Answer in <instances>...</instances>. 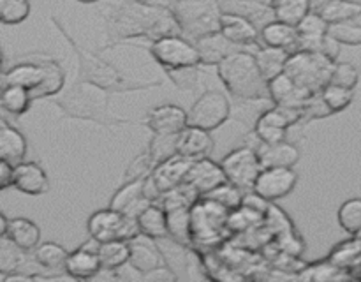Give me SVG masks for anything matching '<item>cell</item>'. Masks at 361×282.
Masks as SVG:
<instances>
[{
	"label": "cell",
	"mask_w": 361,
	"mask_h": 282,
	"mask_svg": "<svg viewBox=\"0 0 361 282\" xmlns=\"http://www.w3.org/2000/svg\"><path fill=\"white\" fill-rule=\"evenodd\" d=\"M358 80H360V73L358 69H356V66H353L351 62H337L335 63V69H334V74H331L330 83L355 90L356 85H358Z\"/></svg>",
	"instance_id": "bcb514c9"
},
{
	"label": "cell",
	"mask_w": 361,
	"mask_h": 282,
	"mask_svg": "<svg viewBox=\"0 0 361 282\" xmlns=\"http://www.w3.org/2000/svg\"><path fill=\"white\" fill-rule=\"evenodd\" d=\"M154 168H155L154 159H152L150 150L147 148V150L141 152L140 155H136V157L133 159V162L129 164V168H127L126 173H123V180H126V182H129V180L145 178V176L152 175Z\"/></svg>",
	"instance_id": "f6af8a7d"
},
{
	"label": "cell",
	"mask_w": 361,
	"mask_h": 282,
	"mask_svg": "<svg viewBox=\"0 0 361 282\" xmlns=\"http://www.w3.org/2000/svg\"><path fill=\"white\" fill-rule=\"evenodd\" d=\"M168 76L180 90H194L200 81L197 67H182V69H166Z\"/></svg>",
	"instance_id": "7dc6e473"
},
{
	"label": "cell",
	"mask_w": 361,
	"mask_h": 282,
	"mask_svg": "<svg viewBox=\"0 0 361 282\" xmlns=\"http://www.w3.org/2000/svg\"><path fill=\"white\" fill-rule=\"evenodd\" d=\"M169 238L180 245H189L192 240V208L182 207L168 210Z\"/></svg>",
	"instance_id": "d6a6232c"
},
{
	"label": "cell",
	"mask_w": 361,
	"mask_h": 282,
	"mask_svg": "<svg viewBox=\"0 0 361 282\" xmlns=\"http://www.w3.org/2000/svg\"><path fill=\"white\" fill-rule=\"evenodd\" d=\"M298 183V173L293 168H263L254 183V192L268 203L288 197Z\"/></svg>",
	"instance_id": "4fadbf2b"
},
{
	"label": "cell",
	"mask_w": 361,
	"mask_h": 282,
	"mask_svg": "<svg viewBox=\"0 0 361 282\" xmlns=\"http://www.w3.org/2000/svg\"><path fill=\"white\" fill-rule=\"evenodd\" d=\"M148 51L164 69L197 67L201 63V55L196 42L178 34L155 39L152 41Z\"/></svg>",
	"instance_id": "ba28073f"
},
{
	"label": "cell",
	"mask_w": 361,
	"mask_h": 282,
	"mask_svg": "<svg viewBox=\"0 0 361 282\" xmlns=\"http://www.w3.org/2000/svg\"><path fill=\"white\" fill-rule=\"evenodd\" d=\"M303 120V109L277 106L264 109L254 123V133L261 143H279L286 140L289 127Z\"/></svg>",
	"instance_id": "30bf717a"
},
{
	"label": "cell",
	"mask_w": 361,
	"mask_h": 282,
	"mask_svg": "<svg viewBox=\"0 0 361 282\" xmlns=\"http://www.w3.org/2000/svg\"><path fill=\"white\" fill-rule=\"evenodd\" d=\"M194 159L183 157V155L176 154L173 157H169L168 161L161 162L154 168L152 171V176L157 182L159 189L164 194L166 190L173 189V187H178L180 183L185 182V176L189 173L190 164H192Z\"/></svg>",
	"instance_id": "7402d4cb"
},
{
	"label": "cell",
	"mask_w": 361,
	"mask_h": 282,
	"mask_svg": "<svg viewBox=\"0 0 361 282\" xmlns=\"http://www.w3.org/2000/svg\"><path fill=\"white\" fill-rule=\"evenodd\" d=\"M28 196H42L49 190V180L42 166L37 162L23 161L14 166V185Z\"/></svg>",
	"instance_id": "ffe728a7"
},
{
	"label": "cell",
	"mask_w": 361,
	"mask_h": 282,
	"mask_svg": "<svg viewBox=\"0 0 361 282\" xmlns=\"http://www.w3.org/2000/svg\"><path fill=\"white\" fill-rule=\"evenodd\" d=\"M334 115L331 109L328 108V104L324 102L323 95L317 94L310 99L309 102L303 108V120L302 122H309V120H317V118H324V116Z\"/></svg>",
	"instance_id": "c3c4849f"
},
{
	"label": "cell",
	"mask_w": 361,
	"mask_h": 282,
	"mask_svg": "<svg viewBox=\"0 0 361 282\" xmlns=\"http://www.w3.org/2000/svg\"><path fill=\"white\" fill-rule=\"evenodd\" d=\"M215 143L210 130L201 129V127L187 125L182 133L176 136V150L180 155L189 159L207 157L214 150Z\"/></svg>",
	"instance_id": "44dd1931"
},
{
	"label": "cell",
	"mask_w": 361,
	"mask_h": 282,
	"mask_svg": "<svg viewBox=\"0 0 361 282\" xmlns=\"http://www.w3.org/2000/svg\"><path fill=\"white\" fill-rule=\"evenodd\" d=\"M78 2H81V4H95V2H99V0H78Z\"/></svg>",
	"instance_id": "11a10c76"
},
{
	"label": "cell",
	"mask_w": 361,
	"mask_h": 282,
	"mask_svg": "<svg viewBox=\"0 0 361 282\" xmlns=\"http://www.w3.org/2000/svg\"><path fill=\"white\" fill-rule=\"evenodd\" d=\"M27 155V137L11 125L6 118L0 120V159H6L11 164H20Z\"/></svg>",
	"instance_id": "484cf974"
},
{
	"label": "cell",
	"mask_w": 361,
	"mask_h": 282,
	"mask_svg": "<svg viewBox=\"0 0 361 282\" xmlns=\"http://www.w3.org/2000/svg\"><path fill=\"white\" fill-rule=\"evenodd\" d=\"M275 20L298 27L300 21L312 11V0H274Z\"/></svg>",
	"instance_id": "d590c367"
},
{
	"label": "cell",
	"mask_w": 361,
	"mask_h": 282,
	"mask_svg": "<svg viewBox=\"0 0 361 282\" xmlns=\"http://www.w3.org/2000/svg\"><path fill=\"white\" fill-rule=\"evenodd\" d=\"M337 219L341 228L349 235L361 233V197H351L338 208Z\"/></svg>",
	"instance_id": "74e56055"
},
{
	"label": "cell",
	"mask_w": 361,
	"mask_h": 282,
	"mask_svg": "<svg viewBox=\"0 0 361 282\" xmlns=\"http://www.w3.org/2000/svg\"><path fill=\"white\" fill-rule=\"evenodd\" d=\"M30 14V0H0V21L4 25H20Z\"/></svg>",
	"instance_id": "ab89813d"
},
{
	"label": "cell",
	"mask_w": 361,
	"mask_h": 282,
	"mask_svg": "<svg viewBox=\"0 0 361 282\" xmlns=\"http://www.w3.org/2000/svg\"><path fill=\"white\" fill-rule=\"evenodd\" d=\"M231 115V102L221 90H207L189 109V125L215 130Z\"/></svg>",
	"instance_id": "9c48e42d"
},
{
	"label": "cell",
	"mask_w": 361,
	"mask_h": 282,
	"mask_svg": "<svg viewBox=\"0 0 361 282\" xmlns=\"http://www.w3.org/2000/svg\"><path fill=\"white\" fill-rule=\"evenodd\" d=\"M261 42L271 48H284L291 53L296 51L298 44V28L284 21L274 20L261 28Z\"/></svg>",
	"instance_id": "4316f807"
},
{
	"label": "cell",
	"mask_w": 361,
	"mask_h": 282,
	"mask_svg": "<svg viewBox=\"0 0 361 282\" xmlns=\"http://www.w3.org/2000/svg\"><path fill=\"white\" fill-rule=\"evenodd\" d=\"M224 182H228V176H226L221 162H215L208 157H201L194 159L183 183L190 185L200 196H203V194L210 192V190H214L215 187Z\"/></svg>",
	"instance_id": "9a60e30c"
},
{
	"label": "cell",
	"mask_w": 361,
	"mask_h": 282,
	"mask_svg": "<svg viewBox=\"0 0 361 282\" xmlns=\"http://www.w3.org/2000/svg\"><path fill=\"white\" fill-rule=\"evenodd\" d=\"M221 34L240 48H250V46L257 48V46L263 44L261 42V30L257 28V25L247 18L240 16V14H222Z\"/></svg>",
	"instance_id": "2e32d148"
},
{
	"label": "cell",
	"mask_w": 361,
	"mask_h": 282,
	"mask_svg": "<svg viewBox=\"0 0 361 282\" xmlns=\"http://www.w3.org/2000/svg\"><path fill=\"white\" fill-rule=\"evenodd\" d=\"M324 102L328 104V108L331 109V113H341L348 108L353 102V97H355V90L351 88L338 87V85L328 83L326 87L321 92Z\"/></svg>",
	"instance_id": "7bdbcfd3"
},
{
	"label": "cell",
	"mask_w": 361,
	"mask_h": 282,
	"mask_svg": "<svg viewBox=\"0 0 361 282\" xmlns=\"http://www.w3.org/2000/svg\"><path fill=\"white\" fill-rule=\"evenodd\" d=\"M263 168H295L300 161V148L289 141L261 143L257 148Z\"/></svg>",
	"instance_id": "603a6c76"
},
{
	"label": "cell",
	"mask_w": 361,
	"mask_h": 282,
	"mask_svg": "<svg viewBox=\"0 0 361 282\" xmlns=\"http://www.w3.org/2000/svg\"><path fill=\"white\" fill-rule=\"evenodd\" d=\"M321 53H323V55H326L328 59H331L337 62V56H338V53H341V42H338L334 35L326 34V37H324V41H323V46H321Z\"/></svg>",
	"instance_id": "816d5d0a"
},
{
	"label": "cell",
	"mask_w": 361,
	"mask_h": 282,
	"mask_svg": "<svg viewBox=\"0 0 361 282\" xmlns=\"http://www.w3.org/2000/svg\"><path fill=\"white\" fill-rule=\"evenodd\" d=\"M99 257H101L102 270H120L123 264L129 263L130 242L127 240H109L99 243Z\"/></svg>",
	"instance_id": "836d02e7"
},
{
	"label": "cell",
	"mask_w": 361,
	"mask_h": 282,
	"mask_svg": "<svg viewBox=\"0 0 361 282\" xmlns=\"http://www.w3.org/2000/svg\"><path fill=\"white\" fill-rule=\"evenodd\" d=\"M148 129L154 134H176L189 125V111L178 104H161L148 109L145 118Z\"/></svg>",
	"instance_id": "5bb4252c"
},
{
	"label": "cell",
	"mask_w": 361,
	"mask_h": 282,
	"mask_svg": "<svg viewBox=\"0 0 361 282\" xmlns=\"http://www.w3.org/2000/svg\"><path fill=\"white\" fill-rule=\"evenodd\" d=\"M87 229L88 235L97 240L99 243L109 242V240L130 242L141 235L136 217H129L111 207L94 212L87 222Z\"/></svg>",
	"instance_id": "52a82bcc"
},
{
	"label": "cell",
	"mask_w": 361,
	"mask_h": 282,
	"mask_svg": "<svg viewBox=\"0 0 361 282\" xmlns=\"http://www.w3.org/2000/svg\"><path fill=\"white\" fill-rule=\"evenodd\" d=\"M176 136H173V134H154L150 145H148V150H150L155 166L178 154V150H176Z\"/></svg>",
	"instance_id": "b9f144b4"
},
{
	"label": "cell",
	"mask_w": 361,
	"mask_h": 282,
	"mask_svg": "<svg viewBox=\"0 0 361 282\" xmlns=\"http://www.w3.org/2000/svg\"><path fill=\"white\" fill-rule=\"evenodd\" d=\"M328 23L351 21L361 16V2L358 0H324L316 9Z\"/></svg>",
	"instance_id": "1f68e13d"
},
{
	"label": "cell",
	"mask_w": 361,
	"mask_h": 282,
	"mask_svg": "<svg viewBox=\"0 0 361 282\" xmlns=\"http://www.w3.org/2000/svg\"><path fill=\"white\" fill-rule=\"evenodd\" d=\"M56 60L35 56L34 60H20L13 67H6L2 74L4 85H16L35 92L48 80L51 67Z\"/></svg>",
	"instance_id": "7c38bea8"
},
{
	"label": "cell",
	"mask_w": 361,
	"mask_h": 282,
	"mask_svg": "<svg viewBox=\"0 0 361 282\" xmlns=\"http://www.w3.org/2000/svg\"><path fill=\"white\" fill-rule=\"evenodd\" d=\"M143 183L145 178L123 182V185L120 187V189L113 194L111 200H109V207L122 212V214L129 215V217L137 219V215H140L145 208L152 204V201L145 196Z\"/></svg>",
	"instance_id": "ac0fdd59"
},
{
	"label": "cell",
	"mask_w": 361,
	"mask_h": 282,
	"mask_svg": "<svg viewBox=\"0 0 361 282\" xmlns=\"http://www.w3.org/2000/svg\"><path fill=\"white\" fill-rule=\"evenodd\" d=\"M11 185H14V164L0 159V189L6 190Z\"/></svg>",
	"instance_id": "f907efd6"
},
{
	"label": "cell",
	"mask_w": 361,
	"mask_h": 282,
	"mask_svg": "<svg viewBox=\"0 0 361 282\" xmlns=\"http://www.w3.org/2000/svg\"><path fill=\"white\" fill-rule=\"evenodd\" d=\"M242 190L243 189H240V187L235 185V183L224 182V183H221L219 187H215L214 190H210V192L203 194L201 197H207V200L215 201V203H219L221 207L228 208V210L231 212V210H235V208L242 207V203H243Z\"/></svg>",
	"instance_id": "f35d334b"
},
{
	"label": "cell",
	"mask_w": 361,
	"mask_h": 282,
	"mask_svg": "<svg viewBox=\"0 0 361 282\" xmlns=\"http://www.w3.org/2000/svg\"><path fill=\"white\" fill-rule=\"evenodd\" d=\"M194 42H196L197 49H200L201 63H203V66H219V63H221L222 60L228 59L231 53L242 49L240 46L233 44L229 39H226L221 32L204 35V37L196 39Z\"/></svg>",
	"instance_id": "d4e9b609"
},
{
	"label": "cell",
	"mask_w": 361,
	"mask_h": 282,
	"mask_svg": "<svg viewBox=\"0 0 361 282\" xmlns=\"http://www.w3.org/2000/svg\"><path fill=\"white\" fill-rule=\"evenodd\" d=\"M162 261L164 259H162L161 250L157 247L140 238L130 240L129 264L134 270L140 271V274H145V271H150L154 268H157L159 264H162Z\"/></svg>",
	"instance_id": "4dcf8cb0"
},
{
	"label": "cell",
	"mask_w": 361,
	"mask_h": 282,
	"mask_svg": "<svg viewBox=\"0 0 361 282\" xmlns=\"http://www.w3.org/2000/svg\"><path fill=\"white\" fill-rule=\"evenodd\" d=\"M312 92L295 83L289 74L282 73L270 81V101L277 106H288V108H305L307 102L314 97Z\"/></svg>",
	"instance_id": "e0dca14e"
},
{
	"label": "cell",
	"mask_w": 361,
	"mask_h": 282,
	"mask_svg": "<svg viewBox=\"0 0 361 282\" xmlns=\"http://www.w3.org/2000/svg\"><path fill=\"white\" fill-rule=\"evenodd\" d=\"M6 236L13 240L25 252L34 250L41 243V229L34 221L27 217L9 219V229H7Z\"/></svg>",
	"instance_id": "f546056e"
},
{
	"label": "cell",
	"mask_w": 361,
	"mask_h": 282,
	"mask_svg": "<svg viewBox=\"0 0 361 282\" xmlns=\"http://www.w3.org/2000/svg\"><path fill=\"white\" fill-rule=\"evenodd\" d=\"M133 2H147V0H133Z\"/></svg>",
	"instance_id": "6f0895ef"
},
{
	"label": "cell",
	"mask_w": 361,
	"mask_h": 282,
	"mask_svg": "<svg viewBox=\"0 0 361 282\" xmlns=\"http://www.w3.org/2000/svg\"><path fill=\"white\" fill-rule=\"evenodd\" d=\"M141 278L148 282H169V281L173 282L176 281V274L171 270V268L166 266V264L162 263L159 264L157 268H154V270L141 274Z\"/></svg>",
	"instance_id": "681fc988"
},
{
	"label": "cell",
	"mask_w": 361,
	"mask_h": 282,
	"mask_svg": "<svg viewBox=\"0 0 361 282\" xmlns=\"http://www.w3.org/2000/svg\"><path fill=\"white\" fill-rule=\"evenodd\" d=\"M92 243V236H90ZM90 243L88 245H81L80 249L69 252V257L66 261V268L63 270L67 271L71 278H76V281H85V278H94L95 275L101 274L102 263L101 257H99V243L95 247H92Z\"/></svg>",
	"instance_id": "d6986e66"
},
{
	"label": "cell",
	"mask_w": 361,
	"mask_h": 282,
	"mask_svg": "<svg viewBox=\"0 0 361 282\" xmlns=\"http://www.w3.org/2000/svg\"><path fill=\"white\" fill-rule=\"evenodd\" d=\"M217 74L238 101H270V81L257 66L254 53L238 49L217 66Z\"/></svg>",
	"instance_id": "7a4b0ae2"
},
{
	"label": "cell",
	"mask_w": 361,
	"mask_h": 282,
	"mask_svg": "<svg viewBox=\"0 0 361 282\" xmlns=\"http://www.w3.org/2000/svg\"><path fill=\"white\" fill-rule=\"evenodd\" d=\"M171 11L182 34L194 41L221 32V0H173Z\"/></svg>",
	"instance_id": "277c9868"
},
{
	"label": "cell",
	"mask_w": 361,
	"mask_h": 282,
	"mask_svg": "<svg viewBox=\"0 0 361 282\" xmlns=\"http://www.w3.org/2000/svg\"><path fill=\"white\" fill-rule=\"evenodd\" d=\"M34 95L28 88L16 87V85H4L2 97H0V106L4 111L13 116H21L30 109Z\"/></svg>",
	"instance_id": "e575fe53"
},
{
	"label": "cell",
	"mask_w": 361,
	"mask_h": 282,
	"mask_svg": "<svg viewBox=\"0 0 361 282\" xmlns=\"http://www.w3.org/2000/svg\"><path fill=\"white\" fill-rule=\"evenodd\" d=\"M106 25L113 44L134 37H148L155 41L164 35L182 32L173 16L171 7L133 0H126L120 6L111 7L106 14Z\"/></svg>",
	"instance_id": "6da1fadb"
},
{
	"label": "cell",
	"mask_w": 361,
	"mask_h": 282,
	"mask_svg": "<svg viewBox=\"0 0 361 282\" xmlns=\"http://www.w3.org/2000/svg\"><path fill=\"white\" fill-rule=\"evenodd\" d=\"M137 224H140L141 235L152 240L169 238L168 228V212L164 207H159L157 203H152L137 215Z\"/></svg>",
	"instance_id": "83f0119b"
},
{
	"label": "cell",
	"mask_w": 361,
	"mask_h": 282,
	"mask_svg": "<svg viewBox=\"0 0 361 282\" xmlns=\"http://www.w3.org/2000/svg\"><path fill=\"white\" fill-rule=\"evenodd\" d=\"M7 229H9V219H7V215L2 212V214H0V236H6Z\"/></svg>",
	"instance_id": "db71d44e"
},
{
	"label": "cell",
	"mask_w": 361,
	"mask_h": 282,
	"mask_svg": "<svg viewBox=\"0 0 361 282\" xmlns=\"http://www.w3.org/2000/svg\"><path fill=\"white\" fill-rule=\"evenodd\" d=\"M30 281H34V275L21 274L20 270L0 275V282H30Z\"/></svg>",
	"instance_id": "f5cc1de1"
},
{
	"label": "cell",
	"mask_w": 361,
	"mask_h": 282,
	"mask_svg": "<svg viewBox=\"0 0 361 282\" xmlns=\"http://www.w3.org/2000/svg\"><path fill=\"white\" fill-rule=\"evenodd\" d=\"M328 34L334 35L341 44L361 46V25L355 21H341V23H331L328 28Z\"/></svg>",
	"instance_id": "ee69618b"
},
{
	"label": "cell",
	"mask_w": 361,
	"mask_h": 282,
	"mask_svg": "<svg viewBox=\"0 0 361 282\" xmlns=\"http://www.w3.org/2000/svg\"><path fill=\"white\" fill-rule=\"evenodd\" d=\"M23 249L16 245L7 236H0V271L9 274V271L20 270V264L23 263Z\"/></svg>",
	"instance_id": "60d3db41"
},
{
	"label": "cell",
	"mask_w": 361,
	"mask_h": 282,
	"mask_svg": "<svg viewBox=\"0 0 361 282\" xmlns=\"http://www.w3.org/2000/svg\"><path fill=\"white\" fill-rule=\"evenodd\" d=\"M254 56L257 60V66L263 70L264 78L268 81H271L274 78H277L279 74L284 73L286 63H288L291 51L284 48H271V46H257Z\"/></svg>",
	"instance_id": "f1b7e54d"
},
{
	"label": "cell",
	"mask_w": 361,
	"mask_h": 282,
	"mask_svg": "<svg viewBox=\"0 0 361 282\" xmlns=\"http://www.w3.org/2000/svg\"><path fill=\"white\" fill-rule=\"evenodd\" d=\"M63 111L69 116L78 118H90L101 123H122L126 120L109 116L108 101L106 95H102V88L94 87L87 81H78L76 87L60 99H53Z\"/></svg>",
	"instance_id": "5b68a950"
},
{
	"label": "cell",
	"mask_w": 361,
	"mask_h": 282,
	"mask_svg": "<svg viewBox=\"0 0 361 282\" xmlns=\"http://www.w3.org/2000/svg\"><path fill=\"white\" fill-rule=\"evenodd\" d=\"M261 2H264V4H271V2H274V0H261Z\"/></svg>",
	"instance_id": "9f6ffc18"
},
{
	"label": "cell",
	"mask_w": 361,
	"mask_h": 282,
	"mask_svg": "<svg viewBox=\"0 0 361 282\" xmlns=\"http://www.w3.org/2000/svg\"><path fill=\"white\" fill-rule=\"evenodd\" d=\"M221 6L224 13L240 14V16L256 23L259 30L264 25L275 20L271 4H264L261 0H221Z\"/></svg>",
	"instance_id": "cb8c5ba5"
},
{
	"label": "cell",
	"mask_w": 361,
	"mask_h": 282,
	"mask_svg": "<svg viewBox=\"0 0 361 282\" xmlns=\"http://www.w3.org/2000/svg\"><path fill=\"white\" fill-rule=\"evenodd\" d=\"M335 60L317 51H295L286 63L284 73L295 80L296 85L307 88L312 94H321L331 81Z\"/></svg>",
	"instance_id": "8992f818"
},
{
	"label": "cell",
	"mask_w": 361,
	"mask_h": 282,
	"mask_svg": "<svg viewBox=\"0 0 361 282\" xmlns=\"http://www.w3.org/2000/svg\"><path fill=\"white\" fill-rule=\"evenodd\" d=\"M53 23L59 27V30L62 32L63 37L69 41V44L73 46V49L76 51L78 60H80V80L87 81V83L94 85V87L102 88V90L108 92H133V90H143V88H152V87H161L162 81H150V83H137V81H130L116 69L115 66H111L109 62H106L104 59H101L95 53L88 51L83 46L78 44L73 37L66 32V28L62 27L56 18H51Z\"/></svg>",
	"instance_id": "3957f363"
},
{
	"label": "cell",
	"mask_w": 361,
	"mask_h": 282,
	"mask_svg": "<svg viewBox=\"0 0 361 282\" xmlns=\"http://www.w3.org/2000/svg\"><path fill=\"white\" fill-rule=\"evenodd\" d=\"M228 182L235 183L240 189H254L257 176L263 171V164L257 150L250 147H240L229 152L221 161Z\"/></svg>",
	"instance_id": "8fae6325"
},
{
	"label": "cell",
	"mask_w": 361,
	"mask_h": 282,
	"mask_svg": "<svg viewBox=\"0 0 361 282\" xmlns=\"http://www.w3.org/2000/svg\"><path fill=\"white\" fill-rule=\"evenodd\" d=\"M69 252L63 245L56 242H42L34 249V259L39 266L48 270H60L66 268V261Z\"/></svg>",
	"instance_id": "8d00e7d4"
}]
</instances>
